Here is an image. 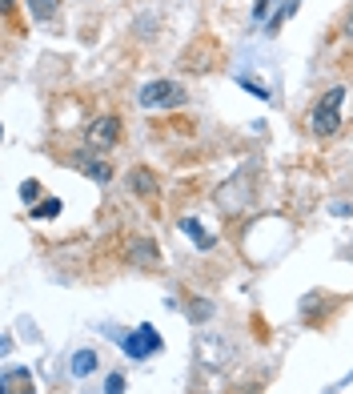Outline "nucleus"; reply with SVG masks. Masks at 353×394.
<instances>
[{
	"instance_id": "nucleus-7",
	"label": "nucleus",
	"mask_w": 353,
	"mask_h": 394,
	"mask_svg": "<svg viewBox=\"0 0 353 394\" xmlns=\"http://www.w3.org/2000/svg\"><path fill=\"white\" fill-rule=\"evenodd\" d=\"M181 229H185V233H189L197 245H201V249H213V238L205 233V225L197 222V217H185V222H181Z\"/></svg>"
},
{
	"instance_id": "nucleus-15",
	"label": "nucleus",
	"mask_w": 353,
	"mask_h": 394,
	"mask_svg": "<svg viewBox=\"0 0 353 394\" xmlns=\"http://www.w3.org/2000/svg\"><path fill=\"white\" fill-rule=\"evenodd\" d=\"M345 37L353 40V13H350V20H345Z\"/></svg>"
},
{
	"instance_id": "nucleus-6",
	"label": "nucleus",
	"mask_w": 353,
	"mask_h": 394,
	"mask_svg": "<svg viewBox=\"0 0 353 394\" xmlns=\"http://www.w3.org/2000/svg\"><path fill=\"white\" fill-rule=\"evenodd\" d=\"M96 370V350H76L73 354V375L76 378H89Z\"/></svg>"
},
{
	"instance_id": "nucleus-12",
	"label": "nucleus",
	"mask_w": 353,
	"mask_h": 394,
	"mask_svg": "<svg viewBox=\"0 0 353 394\" xmlns=\"http://www.w3.org/2000/svg\"><path fill=\"white\" fill-rule=\"evenodd\" d=\"M53 213H60V202H56V197L53 202H40V206L33 209V217H53Z\"/></svg>"
},
{
	"instance_id": "nucleus-4",
	"label": "nucleus",
	"mask_w": 353,
	"mask_h": 394,
	"mask_svg": "<svg viewBox=\"0 0 353 394\" xmlns=\"http://www.w3.org/2000/svg\"><path fill=\"white\" fill-rule=\"evenodd\" d=\"M165 342H161V334L153 330V326H137L129 338H125V354L129 358H149V354H157Z\"/></svg>"
},
{
	"instance_id": "nucleus-3",
	"label": "nucleus",
	"mask_w": 353,
	"mask_h": 394,
	"mask_svg": "<svg viewBox=\"0 0 353 394\" xmlns=\"http://www.w3.org/2000/svg\"><path fill=\"white\" fill-rule=\"evenodd\" d=\"M121 141V121L117 117H96L93 125L85 129V145L89 149H112Z\"/></svg>"
},
{
	"instance_id": "nucleus-11",
	"label": "nucleus",
	"mask_w": 353,
	"mask_h": 394,
	"mask_svg": "<svg viewBox=\"0 0 353 394\" xmlns=\"http://www.w3.org/2000/svg\"><path fill=\"white\" fill-rule=\"evenodd\" d=\"M28 8H33V17L37 20H49L56 13V0H28Z\"/></svg>"
},
{
	"instance_id": "nucleus-2",
	"label": "nucleus",
	"mask_w": 353,
	"mask_h": 394,
	"mask_svg": "<svg viewBox=\"0 0 353 394\" xmlns=\"http://www.w3.org/2000/svg\"><path fill=\"white\" fill-rule=\"evenodd\" d=\"M185 101L189 97L177 81H153V85L141 89V109H177V105H185Z\"/></svg>"
},
{
	"instance_id": "nucleus-10",
	"label": "nucleus",
	"mask_w": 353,
	"mask_h": 394,
	"mask_svg": "<svg viewBox=\"0 0 353 394\" xmlns=\"http://www.w3.org/2000/svg\"><path fill=\"white\" fill-rule=\"evenodd\" d=\"M132 258H137L141 265L157 262V245H153V242H132Z\"/></svg>"
},
{
	"instance_id": "nucleus-14",
	"label": "nucleus",
	"mask_w": 353,
	"mask_h": 394,
	"mask_svg": "<svg viewBox=\"0 0 353 394\" xmlns=\"http://www.w3.org/2000/svg\"><path fill=\"white\" fill-rule=\"evenodd\" d=\"M105 394H125V378H121V375H109V382H105Z\"/></svg>"
},
{
	"instance_id": "nucleus-8",
	"label": "nucleus",
	"mask_w": 353,
	"mask_h": 394,
	"mask_svg": "<svg viewBox=\"0 0 353 394\" xmlns=\"http://www.w3.org/2000/svg\"><path fill=\"white\" fill-rule=\"evenodd\" d=\"M132 189H137L141 197H153V193H157V177H153L149 169H137V173H132Z\"/></svg>"
},
{
	"instance_id": "nucleus-13",
	"label": "nucleus",
	"mask_w": 353,
	"mask_h": 394,
	"mask_svg": "<svg viewBox=\"0 0 353 394\" xmlns=\"http://www.w3.org/2000/svg\"><path fill=\"white\" fill-rule=\"evenodd\" d=\"M20 197H24V202H37L40 197V181H24V186H20Z\"/></svg>"
},
{
	"instance_id": "nucleus-9",
	"label": "nucleus",
	"mask_w": 353,
	"mask_h": 394,
	"mask_svg": "<svg viewBox=\"0 0 353 394\" xmlns=\"http://www.w3.org/2000/svg\"><path fill=\"white\" fill-rule=\"evenodd\" d=\"M76 165L85 169L89 177H96V181H109V177H112V169L105 165V161H89V157H76Z\"/></svg>"
},
{
	"instance_id": "nucleus-1",
	"label": "nucleus",
	"mask_w": 353,
	"mask_h": 394,
	"mask_svg": "<svg viewBox=\"0 0 353 394\" xmlns=\"http://www.w3.org/2000/svg\"><path fill=\"white\" fill-rule=\"evenodd\" d=\"M341 101H345V89L337 85V89H329V93L313 105V113H309V129H313L317 137H334V133L341 129Z\"/></svg>"
},
{
	"instance_id": "nucleus-5",
	"label": "nucleus",
	"mask_w": 353,
	"mask_h": 394,
	"mask_svg": "<svg viewBox=\"0 0 353 394\" xmlns=\"http://www.w3.org/2000/svg\"><path fill=\"white\" fill-rule=\"evenodd\" d=\"M4 394H33V375L28 370H4Z\"/></svg>"
}]
</instances>
